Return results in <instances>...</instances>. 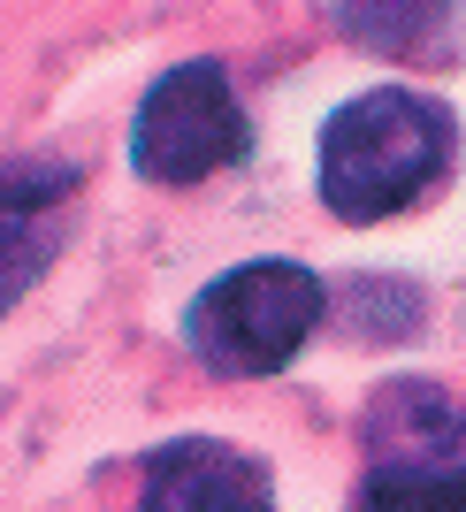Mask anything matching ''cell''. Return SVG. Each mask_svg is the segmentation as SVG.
<instances>
[{"mask_svg":"<svg viewBox=\"0 0 466 512\" xmlns=\"http://www.w3.org/2000/svg\"><path fill=\"white\" fill-rule=\"evenodd\" d=\"M459 123L428 92H360L321 123V199L344 222H390L444 184Z\"/></svg>","mask_w":466,"mask_h":512,"instance_id":"obj_1","label":"cell"},{"mask_svg":"<svg viewBox=\"0 0 466 512\" xmlns=\"http://www.w3.org/2000/svg\"><path fill=\"white\" fill-rule=\"evenodd\" d=\"M321 321V283L298 260H245L214 276L184 314V344L207 375H276Z\"/></svg>","mask_w":466,"mask_h":512,"instance_id":"obj_2","label":"cell"},{"mask_svg":"<svg viewBox=\"0 0 466 512\" xmlns=\"http://www.w3.org/2000/svg\"><path fill=\"white\" fill-rule=\"evenodd\" d=\"M245 146H253V130H245V107L222 62L161 69L130 123V169L146 184H207L214 169L245 161Z\"/></svg>","mask_w":466,"mask_h":512,"instance_id":"obj_3","label":"cell"},{"mask_svg":"<svg viewBox=\"0 0 466 512\" xmlns=\"http://www.w3.org/2000/svg\"><path fill=\"white\" fill-rule=\"evenodd\" d=\"M130 512H276V490H268L260 459H245L237 444L184 436V444H161L146 459Z\"/></svg>","mask_w":466,"mask_h":512,"instance_id":"obj_4","label":"cell"},{"mask_svg":"<svg viewBox=\"0 0 466 512\" xmlns=\"http://www.w3.org/2000/svg\"><path fill=\"white\" fill-rule=\"evenodd\" d=\"M69 192H77V161H0V314L62 253Z\"/></svg>","mask_w":466,"mask_h":512,"instance_id":"obj_5","label":"cell"},{"mask_svg":"<svg viewBox=\"0 0 466 512\" xmlns=\"http://www.w3.org/2000/svg\"><path fill=\"white\" fill-rule=\"evenodd\" d=\"M367 451H375V474H428V467H451V451L466 444V406L436 383H382L367 398V421H360Z\"/></svg>","mask_w":466,"mask_h":512,"instance_id":"obj_6","label":"cell"},{"mask_svg":"<svg viewBox=\"0 0 466 512\" xmlns=\"http://www.w3.org/2000/svg\"><path fill=\"white\" fill-rule=\"evenodd\" d=\"M367 512H466V467L367 474Z\"/></svg>","mask_w":466,"mask_h":512,"instance_id":"obj_7","label":"cell"},{"mask_svg":"<svg viewBox=\"0 0 466 512\" xmlns=\"http://www.w3.org/2000/svg\"><path fill=\"white\" fill-rule=\"evenodd\" d=\"M337 23L375 54H428V31L444 23V8H337Z\"/></svg>","mask_w":466,"mask_h":512,"instance_id":"obj_8","label":"cell"}]
</instances>
